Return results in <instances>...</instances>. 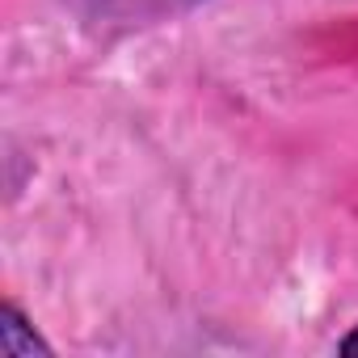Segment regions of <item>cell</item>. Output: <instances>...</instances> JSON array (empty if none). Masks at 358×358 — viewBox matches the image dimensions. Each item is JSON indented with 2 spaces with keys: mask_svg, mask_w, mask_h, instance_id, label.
<instances>
[{
  "mask_svg": "<svg viewBox=\"0 0 358 358\" xmlns=\"http://www.w3.org/2000/svg\"><path fill=\"white\" fill-rule=\"evenodd\" d=\"M0 337H5V350L9 354H47L51 345L30 329V320L22 316V308L17 303H5V312H0Z\"/></svg>",
  "mask_w": 358,
  "mask_h": 358,
  "instance_id": "1",
  "label": "cell"
},
{
  "mask_svg": "<svg viewBox=\"0 0 358 358\" xmlns=\"http://www.w3.org/2000/svg\"><path fill=\"white\" fill-rule=\"evenodd\" d=\"M337 350H341V354H350V358H358V324H354V329L337 341Z\"/></svg>",
  "mask_w": 358,
  "mask_h": 358,
  "instance_id": "2",
  "label": "cell"
}]
</instances>
